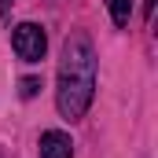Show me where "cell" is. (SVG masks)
<instances>
[{
  "instance_id": "1",
  "label": "cell",
  "mask_w": 158,
  "mask_h": 158,
  "mask_svg": "<svg viewBox=\"0 0 158 158\" xmlns=\"http://www.w3.org/2000/svg\"><path fill=\"white\" fill-rule=\"evenodd\" d=\"M92 96H96V52H92L88 33L74 30L63 44V59H59L55 107L66 121H77L92 107Z\"/></svg>"
},
{
  "instance_id": "2",
  "label": "cell",
  "mask_w": 158,
  "mask_h": 158,
  "mask_svg": "<svg viewBox=\"0 0 158 158\" xmlns=\"http://www.w3.org/2000/svg\"><path fill=\"white\" fill-rule=\"evenodd\" d=\"M11 44H15V55H19L22 63H40L44 52H48V37H44V30H40L37 22H22V26H15Z\"/></svg>"
},
{
  "instance_id": "3",
  "label": "cell",
  "mask_w": 158,
  "mask_h": 158,
  "mask_svg": "<svg viewBox=\"0 0 158 158\" xmlns=\"http://www.w3.org/2000/svg\"><path fill=\"white\" fill-rule=\"evenodd\" d=\"M40 158H74V143L63 129L40 132Z\"/></svg>"
},
{
  "instance_id": "4",
  "label": "cell",
  "mask_w": 158,
  "mask_h": 158,
  "mask_svg": "<svg viewBox=\"0 0 158 158\" xmlns=\"http://www.w3.org/2000/svg\"><path fill=\"white\" fill-rule=\"evenodd\" d=\"M107 7H110V19H114V26H129V15H132V0H107Z\"/></svg>"
},
{
  "instance_id": "5",
  "label": "cell",
  "mask_w": 158,
  "mask_h": 158,
  "mask_svg": "<svg viewBox=\"0 0 158 158\" xmlns=\"http://www.w3.org/2000/svg\"><path fill=\"white\" fill-rule=\"evenodd\" d=\"M40 88V77H22V85H19V92H22V99H30V96H37Z\"/></svg>"
},
{
  "instance_id": "6",
  "label": "cell",
  "mask_w": 158,
  "mask_h": 158,
  "mask_svg": "<svg viewBox=\"0 0 158 158\" xmlns=\"http://www.w3.org/2000/svg\"><path fill=\"white\" fill-rule=\"evenodd\" d=\"M143 11L151 15V11H155V0H143Z\"/></svg>"
}]
</instances>
